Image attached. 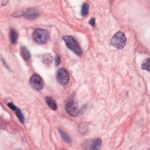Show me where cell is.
<instances>
[{"instance_id":"cell-2","label":"cell","mask_w":150,"mask_h":150,"mask_svg":"<svg viewBox=\"0 0 150 150\" xmlns=\"http://www.w3.org/2000/svg\"><path fill=\"white\" fill-rule=\"evenodd\" d=\"M126 42V38L124 33L122 32L115 33L111 39V45L118 49H122Z\"/></svg>"},{"instance_id":"cell-16","label":"cell","mask_w":150,"mask_h":150,"mask_svg":"<svg viewBox=\"0 0 150 150\" xmlns=\"http://www.w3.org/2000/svg\"><path fill=\"white\" fill-rule=\"evenodd\" d=\"M52 61V57L49 54H46L43 57V62L46 64H50Z\"/></svg>"},{"instance_id":"cell-15","label":"cell","mask_w":150,"mask_h":150,"mask_svg":"<svg viewBox=\"0 0 150 150\" xmlns=\"http://www.w3.org/2000/svg\"><path fill=\"white\" fill-rule=\"evenodd\" d=\"M141 67L144 70H146L147 71H149V59H146L142 63Z\"/></svg>"},{"instance_id":"cell-7","label":"cell","mask_w":150,"mask_h":150,"mask_svg":"<svg viewBox=\"0 0 150 150\" xmlns=\"http://www.w3.org/2000/svg\"><path fill=\"white\" fill-rule=\"evenodd\" d=\"M101 145V140L100 138H97L91 141H89L85 142V146H87L86 148V149H98L100 148Z\"/></svg>"},{"instance_id":"cell-5","label":"cell","mask_w":150,"mask_h":150,"mask_svg":"<svg viewBox=\"0 0 150 150\" xmlns=\"http://www.w3.org/2000/svg\"><path fill=\"white\" fill-rule=\"evenodd\" d=\"M56 78L57 81L62 85L67 84L69 81L70 75L67 70L64 68L59 69L57 72Z\"/></svg>"},{"instance_id":"cell-13","label":"cell","mask_w":150,"mask_h":150,"mask_svg":"<svg viewBox=\"0 0 150 150\" xmlns=\"http://www.w3.org/2000/svg\"><path fill=\"white\" fill-rule=\"evenodd\" d=\"M88 9H89V5L87 2H85L83 4L81 7V14L82 16H86L88 13Z\"/></svg>"},{"instance_id":"cell-17","label":"cell","mask_w":150,"mask_h":150,"mask_svg":"<svg viewBox=\"0 0 150 150\" xmlns=\"http://www.w3.org/2000/svg\"><path fill=\"white\" fill-rule=\"evenodd\" d=\"M60 61H61V59H60V56H56V57L55 58V64H56V66H58L60 63Z\"/></svg>"},{"instance_id":"cell-3","label":"cell","mask_w":150,"mask_h":150,"mask_svg":"<svg viewBox=\"0 0 150 150\" xmlns=\"http://www.w3.org/2000/svg\"><path fill=\"white\" fill-rule=\"evenodd\" d=\"M66 45L69 49L72 50L74 53L78 56H80L82 54V50L75 39L71 36H66L63 38Z\"/></svg>"},{"instance_id":"cell-8","label":"cell","mask_w":150,"mask_h":150,"mask_svg":"<svg viewBox=\"0 0 150 150\" xmlns=\"http://www.w3.org/2000/svg\"><path fill=\"white\" fill-rule=\"evenodd\" d=\"M7 105L12 110L15 111V114L18 117V118L19 120V121H21V122L22 123H24L25 122V118L22 112V111H21V110L16 107L13 104H12V103H8L7 104Z\"/></svg>"},{"instance_id":"cell-6","label":"cell","mask_w":150,"mask_h":150,"mask_svg":"<svg viewBox=\"0 0 150 150\" xmlns=\"http://www.w3.org/2000/svg\"><path fill=\"white\" fill-rule=\"evenodd\" d=\"M65 109L67 112L71 116L76 117L79 114L77 104L73 101L67 102L65 105Z\"/></svg>"},{"instance_id":"cell-14","label":"cell","mask_w":150,"mask_h":150,"mask_svg":"<svg viewBox=\"0 0 150 150\" xmlns=\"http://www.w3.org/2000/svg\"><path fill=\"white\" fill-rule=\"evenodd\" d=\"M59 132H60V134L61 137H62V138H63L66 142H68V143L71 142V138H70V137H69L66 132H64L63 131H62V130H61V129H59Z\"/></svg>"},{"instance_id":"cell-1","label":"cell","mask_w":150,"mask_h":150,"mask_svg":"<svg viewBox=\"0 0 150 150\" xmlns=\"http://www.w3.org/2000/svg\"><path fill=\"white\" fill-rule=\"evenodd\" d=\"M33 38L38 43L43 44L46 43L49 38V32L43 29H36L33 33Z\"/></svg>"},{"instance_id":"cell-12","label":"cell","mask_w":150,"mask_h":150,"mask_svg":"<svg viewBox=\"0 0 150 150\" xmlns=\"http://www.w3.org/2000/svg\"><path fill=\"white\" fill-rule=\"evenodd\" d=\"M18 36L17 32L15 29H11L10 30V32H9V38H10V40L12 44L16 43V42H17V40H18Z\"/></svg>"},{"instance_id":"cell-10","label":"cell","mask_w":150,"mask_h":150,"mask_svg":"<svg viewBox=\"0 0 150 150\" xmlns=\"http://www.w3.org/2000/svg\"><path fill=\"white\" fill-rule=\"evenodd\" d=\"M21 55L26 62H29L30 60V54L27 48L25 46H22L21 48Z\"/></svg>"},{"instance_id":"cell-11","label":"cell","mask_w":150,"mask_h":150,"mask_svg":"<svg viewBox=\"0 0 150 150\" xmlns=\"http://www.w3.org/2000/svg\"><path fill=\"white\" fill-rule=\"evenodd\" d=\"M45 101L48 106L53 110H55L57 109V104L56 101L53 100V98L50 97H45Z\"/></svg>"},{"instance_id":"cell-4","label":"cell","mask_w":150,"mask_h":150,"mask_svg":"<svg viewBox=\"0 0 150 150\" xmlns=\"http://www.w3.org/2000/svg\"><path fill=\"white\" fill-rule=\"evenodd\" d=\"M30 86L36 90H40L43 88L44 83L42 77L38 74H33L29 80Z\"/></svg>"},{"instance_id":"cell-9","label":"cell","mask_w":150,"mask_h":150,"mask_svg":"<svg viewBox=\"0 0 150 150\" xmlns=\"http://www.w3.org/2000/svg\"><path fill=\"white\" fill-rule=\"evenodd\" d=\"M23 15L26 18L29 19H34L39 15L38 12L33 9H29L24 13Z\"/></svg>"},{"instance_id":"cell-18","label":"cell","mask_w":150,"mask_h":150,"mask_svg":"<svg viewBox=\"0 0 150 150\" xmlns=\"http://www.w3.org/2000/svg\"><path fill=\"white\" fill-rule=\"evenodd\" d=\"M89 23H90L93 27H94V26H95V25H96V21H95V19H94V18H91V19H90V21H89Z\"/></svg>"}]
</instances>
